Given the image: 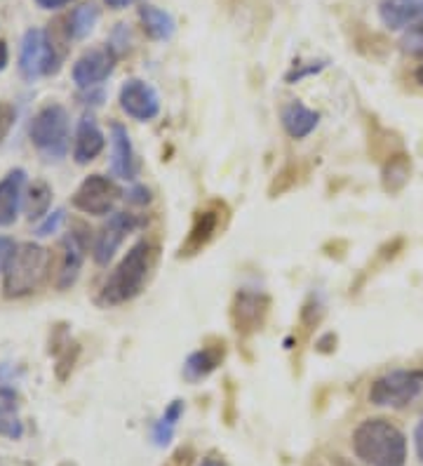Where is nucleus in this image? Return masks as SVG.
I'll return each mask as SVG.
<instances>
[{"label":"nucleus","instance_id":"nucleus-1","mask_svg":"<svg viewBox=\"0 0 423 466\" xmlns=\"http://www.w3.org/2000/svg\"><path fill=\"white\" fill-rule=\"evenodd\" d=\"M158 245L151 243L148 238L136 240L130 250L125 252L118 267L108 273L96 301L102 307H120V304L136 299L141 292L146 290L148 280L158 267Z\"/></svg>","mask_w":423,"mask_h":466},{"label":"nucleus","instance_id":"nucleus-2","mask_svg":"<svg viewBox=\"0 0 423 466\" xmlns=\"http://www.w3.org/2000/svg\"><path fill=\"white\" fill-rule=\"evenodd\" d=\"M353 452L367 466H405L407 438L393 421L374 417L353 431Z\"/></svg>","mask_w":423,"mask_h":466},{"label":"nucleus","instance_id":"nucleus-3","mask_svg":"<svg viewBox=\"0 0 423 466\" xmlns=\"http://www.w3.org/2000/svg\"><path fill=\"white\" fill-rule=\"evenodd\" d=\"M52 271V252L38 243H22L12 255L3 280V295L7 299H22L34 295Z\"/></svg>","mask_w":423,"mask_h":466},{"label":"nucleus","instance_id":"nucleus-4","mask_svg":"<svg viewBox=\"0 0 423 466\" xmlns=\"http://www.w3.org/2000/svg\"><path fill=\"white\" fill-rule=\"evenodd\" d=\"M28 139L45 160H62L71 144V120L62 104H47L28 126Z\"/></svg>","mask_w":423,"mask_h":466},{"label":"nucleus","instance_id":"nucleus-5","mask_svg":"<svg viewBox=\"0 0 423 466\" xmlns=\"http://www.w3.org/2000/svg\"><path fill=\"white\" fill-rule=\"evenodd\" d=\"M423 391V370H393L369 389V400L378 408H405Z\"/></svg>","mask_w":423,"mask_h":466},{"label":"nucleus","instance_id":"nucleus-6","mask_svg":"<svg viewBox=\"0 0 423 466\" xmlns=\"http://www.w3.org/2000/svg\"><path fill=\"white\" fill-rule=\"evenodd\" d=\"M59 71V55L43 29L24 34L19 46V74L24 80H38Z\"/></svg>","mask_w":423,"mask_h":466},{"label":"nucleus","instance_id":"nucleus-7","mask_svg":"<svg viewBox=\"0 0 423 466\" xmlns=\"http://www.w3.org/2000/svg\"><path fill=\"white\" fill-rule=\"evenodd\" d=\"M118 184L113 182L111 177L104 175H90L85 177L80 187L76 188V194L71 196V205L83 215L104 217L113 212L116 203L120 200Z\"/></svg>","mask_w":423,"mask_h":466},{"label":"nucleus","instance_id":"nucleus-8","mask_svg":"<svg viewBox=\"0 0 423 466\" xmlns=\"http://www.w3.org/2000/svg\"><path fill=\"white\" fill-rule=\"evenodd\" d=\"M139 227H144V219H141V217L132 215V212H113V215L108 217V222L102 227V231L96 233L95 248H92L95 262L99 264V267H106L113 257H116V252L120 250L123 240Z\"/></svg>","mask_w":423,"mask_h":466},{"label":"nucleus","instance_id":"nucleus-9","mask_svg":"<svg viewBox=\"0 0 423 466\" xmlns=\"http://www.w3.org/2000/svg\"><path fill=\"white\" fill-rule=\"evenodd\" d=\"M87 240L90 238H87L85 224L76 222L74 228L59 243V268H56V288L59 290H68L78 280L85 252H87Z\"/></svg>","mask_w":423,"mask_h":466},{"label":"nucleus","instance_id":"nucleus-10","mask_svg":"<svg viewBox=\"0 0 423 466\" xmlns=\"http://www.w3.org/2000/svg\"><path fill=\"white\" fill-rule=\"evenodd\" d=\"M271 311V299L264 292L254 290H240L233 299L231 307V320L237 335L249 337L254 332H259L264 328L266 319Z\"/></svg>","mask_w":423,"mask_h":466},{"label":"nucleus","instance_id":"nucleus-11","mask_svg":"<svg viewBox=\"0 0 423 466\" xmlns=\"http://www.w3.org/2000/svg\"><path fill=\"white\" fill-rule=\"evenodd\" d=\"M118 102L125 114L132 120H139V123H148V120L158 118L160 114L158 92L141 78L125 80L123 87H120Z\"/></svg>","mask_w":423,"mask_h":466},{"label":"nucleus","instance_id":"nucleus-12","mask_svg":"<svg viewBox=\"0 0 423 466\" xmlns=\"http://www.w3.org/2000/svg\"><path fill=\"white\" fill-rule=\"evenodd\" d=\"M116 50L111 46L106 47H92L78 57V62L74 64V83L80 90H92V87L102 86L104 80L113 74L116 68Z\"/></svg>","mask_w":423,"mask_h":466},{"label":"nucleus","instance_id":"nucleus-13","mask_svg":"<svg viewBox=\"0 0 423 466\" xmlns=\"http://www.w3.org/2000/svg\"><path fill=\"white\" fill-rule=\"evenodd\" d=\"M221 224V210L219 205H209V208H200L193 215L191 231H188L186 240L181 243L179 257H196L197 252H203L212 238L217 236Z\"/></svg>","mask_w":423,"mask_h":466},{"label":"nucleus","instance_id":"nucleus-14","mask_svg":"<svg viewBox=\"0 0 423 466\" xmlns=\"http://www.w3.org/2000/svg\"><path fill=\"white\" fill-rule=\"evenodd\" d=\"M24 188H26V172L22 167H15L0 179V228L17 222L19 210L24 208V194H26Z\"/></svg>","mask_w":423,"mask_h":466},{"label":"nucleus","instance_id":"nucleus-15","mask_svg":"<svg viewBox=\"0 0 423 466\" xmlns=\"http://www.w3.org/2000/svg\"><path fill=\"white\" fill-rule=\"evenodd\" d=\"M136 170H139V166H136L130 132L123 123H111V172L118 179L132 182L136 177Z\"/></svg>","mask_w":423,"mask_h":466},{"label":"nucleus","instance_id":"nucleus-16","mask_svg":"<svg viewBox=\"0 0 423 466\" xmlns=\"http://www.w3.org/2000/svg\"><path fill=\"white\" fill-rule=\"evenodd\" d=\"M106 148V137H104L102 127L96 126V120L92 116H83L76 126L74 137V158L78 166H87L96 156Z\"/></svg>","mask_w":423,"mask_h":466},{"label":"nucleus","instance_id":"nucleus-17","mask_svg":"<svg viewBox=\"0 0 423 466\" xmlns=\"http://www.w3.org/2000/svg\"><path fill=\"white\" fill-rule=\"evenodd\" d=\"M378 17L390 31L412 29L414 24L423 22V0H381Z\"/></svg>","mask_w":423,"mask_h":466},{"label":"nucleus","instance_id":"nucleus-18","mask_svg":"<svg viewBox=\"0 0 423 466\" xmlns=\"http://www.w3.org/2000/svg\"><path fill=\"white\" fill-rule=\"evenodd\" d=\"M280 123L292 139H306L320 123V114L301 102H289L282 108Z\"/></svg>","mask_w":423,"mask_h":466},{"label":"nucleus","instance_id":"nucleus-19","mask_svg":"<svg viewBox=\"0 0 423 466\" xmlns=\"http://www.w3.org/2000/svg\"><path fill=\"white\" fill-rule=\"evenodd\" d=\"M224 341H221V344H215V347L197 349V351H193L191 356H188L186 363H184V377H186L188 381L205 380V377H209L217 368H219L221 360H224Z\"/></svg>","mask_w":423,"mask_h":466},{"label":"nucleus","instance_id":"nucleus-20","mask_svg":"<svg viewBox=\"0 0 423 466\" xmlns=\"http://www.w3.org/2000/svg\"><path fill=\"white\" fill-rule=\"evenodd\" d=\"M139 22L144 26V34L151 40H169L176 31L175 17L156 5H141Z\"/></svg>","mask_w":423,"mask_h":466},{"label":"nucleus","instance_id":"nucleus-21","mask_svg":"<svg viewBox=\"0 0 423 466\" xmlns=\"http://www.w3.org/2000/svg\"><path fill=\"white\" fill-rule=\"evenodd\" d=\"M0 436L19 441L24 436V424L17 412V393L0 387Z\"/></svg>","mask_w":423,"mask_h":466},{"label":"nucleus","instance_id":"nucleus-22","mask_svg":"<svg viewBox=\"0 0 423 466\" xmlns=\"http://www.w3.org/2000/svg\"><path fill=\"white\" fill-rule=\"evenodd\" d=\"M50 205H52V187L45 182V179H35L28 191L24 194V212L31 222L35 219H43V217L50 215Z\"/></svg>","mask_w":423,"mask_h":466},{"label":"nucleus","instance_id":"nucleus-23","mask_svg":"<svg viewBox=\"0 0 423 466\" xmlns=\"http://www.w3.org/2000/svg\"><path fill=\"white\" fill-rule=\"evenodd\" d=\"M96 22H99V7L96 5H80L71 12V17L66 19L68 24V38L83 40L95 31Z\"/></svg>","mask_w":423,"mask_h":466},{"label":"nucleus","instance_id":"nucleus-24","mask_svg":"<svg viewBox=\"0 0 423 466\" xmlns=\"http://www.w3.org/2000/svg\"><path fill=\"white\" fill-rule=\"evenodd\" d=\"M409 170H412V166H409V158H407V156H393V158L384 166L386 191H388V194H398V191L407 184V179H409Z\"/></svg>","mask_w":423,"mask_h":466},{"label":"nucleus","instance_id":"nucleus-25","mask_svg":"<svg viewBox=\"0 0 423 466\" xmlns=\"http://www.w3.org/2000/svg\"><path fill=\"white\" fill-rule=\"evenodd\" d=\"M78 353H80V347L76 344V341L68 339L66 344H64L59 351H56V365H55V372L59 380H66L68 375H71V370H74L76 360H78Z\"/></svg>","mask_w":423,"mask_h":466},{"label":"nucleus","instance_id":"nucleus-26","mask_svg":"<svg viewBox=\"0 0 423 466\" xmlns=\"http://www.w3.org/2000/svg\"><path fill=\"white\" fill-rule=\"evenodd\" d=\"M400 46L407 55H412V57H423V22L414 24L412 29L402 35Z\"/></svg>","mask_w":423,"mask_h":466},{"label":"nucleus","instance_id":"nucleus-27","mask_svg":"<svg viewBox=\"0 0 423 466\" xmlns=\"http://www.w3.org/2000/svg\"><path fill=\"white\" fill-rule=\"evenodd\" d=\"M15 120H17V108L7 102H0V144L5 142V137L10 135Z\"/></svg>","mask_w":423,"mask_h":466},{"label":"nucleus","instance_id":"nucleus-28","mask_svg":"<svg viewBox=\"0 0 423 466\" xmlns=\"http://www.w3.org/2000/svg\"><path fill=\"white\" fill-rule=\"evenodd\" d=\"M66 222V212L64 210H55L45 217V222L38 227V236H52V233L59 231V227Z\"/></svg>","mask_w":423,"mask_h":466},{"label":"nucleus","instance_id":"nucleus-29","mask_svg":"<svg viewBox=\"0 0 423 466\" xmlns=\"http://www.w3.org/2000/svg\"><path fill=\"white\" fill-rule=\"evenodd\" d=\"M172 436H175V427H172V424H167L165 420L156 421V427H153V441H156V445H158V448L169 445Z\"/></svg>","mask_w":423,"mask_h":466},{"label":"nucleus","instance_id":"nucleus-30","mask_svg":"<svg viewBox=\"0 0 423 466\" xmlns=\"http://www.w3.org/2000/svg\"><path fill=\"white\" fill-rule=\"evenodd\" d=\"M15 250H17V245H15V240L7 238V236H0V273H5L7 264H10L12 255H15Z\"/></svg>","mask_w":423,"mask_h":466},{"label":"nucleus","instance_id":"nucleus-31","mask_svg":"<svg viewBox=\"0 0 423 466\" xmlns=\"http://www.w3.org/2000/svg\"><path fill=\"white\" fill-rule=\"evenodd\" d=\"M181 415H184V400H172V403L165 408V412H163V417H160V420H165L167 424L176 427V421L181 420Z\"/></svg>","mask_w":423,"mask_h":466},{"label":"nucleus","instance_id":"nucleus-32","mask_svg":"<svg viewBox=\"0 0 423 466\" xmlns=\"http://www.w3.org/2000/svg\"><path fill=\"white\" fill-rule=\"evenodd\" d=\"M127 200L135 205H148L151 203V191H148L146 187H135L130 194H127Z\"/></svg>","mask_w":423,"mask_h":466},{"label":"nucleus","instance_id":"nucleus-33","mask_svg":"<svg viewBox=\"0 0 423 466\" xmlns=\"http://www.w3.org/2000/svg\"><path fill=\"white\" fill-rule=\"evenodd\" d=\"M38 3V7H43V10H62V7H66L68 3H74V0H35Z\"/></svg>","mask_w":423,"mask_h":466},{"label":"nucleus","instance_id":"nucleus-34","mask_svg":"<svg viewBox=\"0 0 423 466\" xmlns=\"http://www.w3.org/2000/svg\"><path fill=\"white\" fill-rule=\"evenodd\" d=\"M414 445H417L418 460L423 461V417H421V421H418L417 431H414Z\"/></svg>","mask_w":423,"mask_h":466},{"label":"nucleus","instance_id":"nucleus-35","mask_svg":"<svg viewBox=\"0 0 423 466\" xmlns=\"http://www.w3.org/2000/svg\"><path fill=\"white\" fill-rule=\"evenodd\" d=\"M108 7H113V10H123V7L132 5V3H139V0H104Z\"/></svg>","mask_w":423,"mask_h":466},{"label":"nucleus","instance_id":"nucleus-36","mask_svg":"<svg viewBox=\"0 0 423 466\" xmlns=\"http://www.w3.org/2000/svg\"><path fill=\"white\" fill-rule=\"evenodd\" d=\"M7 66V43L0 40V71Z\"/></svg>","mask_w":423,"mask_h":466},{"label":"nucleus","instance_id":"nucleus-37","mask_svg":"<svg viewBox=\"0 0 423 466\" xmlns=\"http://www.w3.org/2000/svg\"><path fill=\"white\" fill-rule=\"evenodd\" d=\"M197 466H226V464L221 460H217V457H207V460H203Z\"/></svg>","mask_w":423,"mask_h":466},{"label":"nucleus","instance_id":"nucleus-38","mask_svg":"<svg viewBox=\"0 0 423 466\" xmlns=\"http://www.w3.org/2000/svg\"><path fill=\"white\" fill-rule=\"evenodd\" d=\"M414 78H417L418 86H423V64L417 68V74H414Z\"/></svg>","mask_w":423,"mask_h":466}]
</instances>
